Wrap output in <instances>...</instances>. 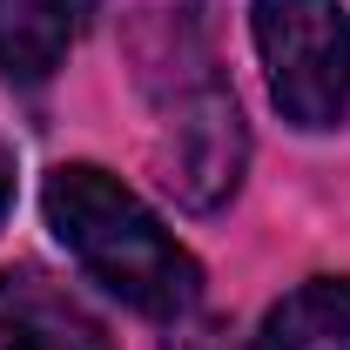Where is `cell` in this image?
Listing matches in <instances>:
<instances>
[{
	"instance_id": "2",
	"label": "cell",
	"mask_w": 350,
	"mask_h": 350,
	"mask_svg": "<svg viewBox=\"0 0 350 350\" xmlns=\"http://www.w3.org/2000/svg\"><path fill=\"white\" fill-rule=\"evenodd\" d=\"M142 88H148V101L162 115V169H169V189L189 209H216L222 196L243 182L250 135H243L236 94L216 75V54H209L202 27L189 14L162 21L155 47H142Z\"/></svg>"
},
{
	"instance_id": "3",
	"label": "cell",
	"mask_w": 350,
	"mask_h": 350,
	"mask_svg": "<svg viewBox=\"0 0 350 350\" xmlns=\"http://www.w3.org/2000/svg\"><path fill=\"white\" fill-rule=\"evenodd\" d=\"M250 27L283 122L337 129L350 115V14L337 0H250Z\"/></svg>"
},
{
	"instance_id": "4",
	"label": "cell",
	"mask_w": 350,
	"mask_h": 350,
	"mask_svg": "<svg viewBox=\"0 0 350 350\" xmlns=\"http://www.w3.org/2000/svg\"><path fill=\"white\" fill-rule=\"evenodd\" d=\"M0 350H115L108 323L47 269H0Z\"/></svg>"
},
{
	"instance_id": "1",
	"label": "cell",
	"mask_w": 350,
	"mask_h": 350,
	"mask_svg": "<svg viewBox=\"0 0 350 350\" xmlns=\"http://www.w3.org/2000/svg\"><path fill=\"white\" fill-rule=\"evenodd\" d=\"M41 209L54 222V236L68 243V256L81 262L108 297H122L129 310L182 323L189 310L202 304L196 256L162 229V216L135 196L129 182H115L108 169L61 162L41 189Z\"/></svg>"
},
{
	"instance_id": "5",
	"label": "cell",
	"mask_w": 350,
	"mask_h": 350,
	"mask_svg": "<svg viewBox=\"0 0 350 350\" xmlns=\"http://www.w3.org/2000/svg\"><path fill=\"white\" fill-rule=\"evenodd\" d=\"M94 0H0V75L7 81H47L68 47L88 34Z\"/></svg>"
},
{
	"instance_id": "7",
	"label": "cell",
	"mask_w": 350,
	"mask_h": 350,
	"mask_svg": "<svg viewBox=\"0 0 350 350\" xmlns=\"http://www.w3.org/2000/svg\"><path fill=\"white\" fill-rule=\"evenodd\" d=\"M169 350H236V344H229V330H222V323H196V330H182Z\"/></svg>"
},
{
	"instance_id": "6",
	"label": "cell",
	"mask_w": 350,
	"mask_h": 350,
	"mask_svg": "<svg viewBox=\"0 0 350 350\" xmlns=\"http://www.w3.org/2000/svg\"><path fill=\"white\" fill-rule=\"evenodd\" d=\"M256 350H350V276H310L262 317Z\"/></svg>"
},
{
	"instance_id": "8",
	"label": "cell",
	"mask_w": 350,
	"mask_h": 350,
	"mask_svg": "<svg viewBox=\"0 0 350 350\" xmlns=\"http://www.w3.org/2000/svg\"><path fill=\"white\" fill-rule=\"evenodd\" d=\"M7 209H14V148L0 142V222H7Z\"/></svg>"
}]
</instances>
